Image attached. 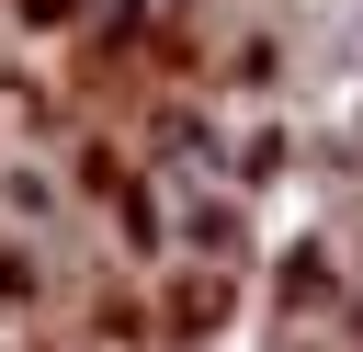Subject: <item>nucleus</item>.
<instances>
[{"instance_id": "f257e3e1", "label": "nucleus", "mask_w": 363, "mask_h": 352, "mask_svg": "<svg viewBox=\"0 0 363 352\" xmlns=\"http://www.w3.org/2000/svg\"><path fill=\"white\" fill-rule=\"evenodd\" d=\"M0 11H11V23H34V34H68V23H79V0H0Z\"/></svg>"}]
</instances>
